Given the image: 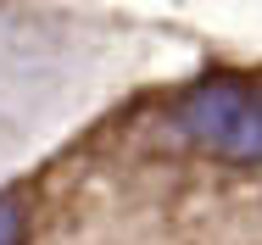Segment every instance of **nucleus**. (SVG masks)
I'll return each instance as SVG.
<instances>
[{
    "label": "nucleus",
    "mask_w": 262,
    "mask_h": 245,
    "mask_svg": "<svg viewBox=\"0 0 262 245\" xmlns=\"http://www.w3.org/2000/svg\"><path fill=\"white\" fill-rule=\"evenodd\" d=\"M179 128L223 162H262V90L246 78H201L179 100Z\"/></svg>",
    "instance_id": "f257e3e1"
},
{
    "label": "nucleus",
    "mask_w": 262,
    "mask_h": 245,
    "mask_svg": "<svg viewBox=\"0 0 262 245\" xmlns=\"http://www.w3.org/2000/svg\"><path fill=\"white\" fill-rule=\"evenodd\" d=\"M28 234V206L17 190H0V245H23Z\"/></svg>",
    "instance_id": "f03ea898"
}]
</instances>
